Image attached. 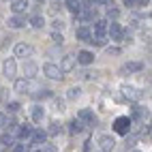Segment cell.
<instances>
[{"instance_id": "obj_6", "label": "cell", "mask_w": 152, "mask_h": 152, "mask_svg": "<svg viewBox=\"0 0 152 152\" xmlns=\"http://www.w3.org/2000/svg\"><path fill=\"white\" fill-rule=\"evenodd\" d=\"M107 34L111 37V41H122V37H124V32H122V28H120V24H116V22H111V24H109Z\"/></svg>"}, {"instance_id": "obj_38", "label": "cell", "mask_w": 152, "mask_h": 152, "mask_svg": "<svg viewBox=\"0 0 152 152\" xmlns=\"http://www.w3.org/2000/svg\"><path fill=\"white\" fill-rule=\"evenodd\" d=\"M122 2H124L126 7H133V9H137V0H122Z\"/></svg>"}, {"instance_id": "obj_5", "label": "cell", "mask_w": 152, "mask_h": 152, "mask_svg": "<svg viewBox=\"0 0 152 152\" xmlns=\"http://www.w3.org/2000/svg\"><path fill=\"white\" fill-rule=\"evenodd\" d=\"M32 54H34V47L30 43H17L15 45V56L17 58H30Z\"/></svg>"}, {"instance_id": "obj_14", "label": "cell", "mask_w": 152, "mask_h": 152, "mask_svg": "<svg viewBox=\"0 0 152 152\" xmlns=\"http://www.w3.org/2000/svg\"><path fill=\"white\" fill-rule=\"evenodd\" d=\"M107 28H109V24L105 22V19H96V22H94V34L96 37H105Z\"/></svg>"}, {"instance_id": "obj_1", "label": "cell", "mask_w": 152, "mask_h": 152, "mask_svg": "<svg viewBox=\"0 0 152 152\" xmlns=\"http://www.w3.org/2000/svg\"><path fill=\"white\" fill-rule=\"evenodd\" d=\"M114 131L118 135H126L129 131H131V118L129 116H118L114 120Z\"/></svg>"}, {"instance_id": "obj_18", "label": "cell", "mask_w": 152, "mask_h": 152, "mask_svg": "<svg viewBox=\"0 0 152 152\" xmlns=\"http://www.w3.org/2000/svg\"><path fill=\"white\" fill-rule=\"evenodd\" d=\"M26 26V17L24 15H13L9 19V28H24Z\"/></svg>"}, {"instance_id": "obj_8", "label": "cell", "mask_w": 152, "mask_h": 152, "mask_svg": "<svg viewBox=\"0 0 152 152\" xmlns=\"http://www.w3.org/2000/svg\"><path fill=\"white\" fill-rule=\"evenodd\" d=\"M77 118L82 120V122H88V124H94L96 122V116L92 114V109H88V107L86 109H79L77 111Z\"/></svg>"}, {"instance_id": "obj_31", "label": "cell", "mask_w": 152, "mask_h": 152, "mask_svg": "<svg viewBox=\"0 0 152 152\" xmlns=\"http://www.w3.org/2000/svg\"><path fill=\"white\" fill-rule=\"evenodd\" d=\"M13 152H28V146L26 144H15L13 146Z\"/></svg>"}, {"instance_id": "obj_20", "label": "cell", "mask_w": 152, "mask_h": 152, "mask_svg": "<svg viewBox=\"0 0 152 152\" xmlns=\"http://www.w3.org/2000/svg\"><path fill=\"white\" fill-rule=\"evenodd\" d=\"M79 96H82V88H79V86L69 88V92H66V99H69V101H77Z\"/></svg>"}, {"instance_id": "obj_39", "label": "cell", "mask_w": 152, "mask_h": 152, "mask_svg": "<svg viewBox=\"0 0 152 152\" xmlns=\"http://www.w3.org/2000/svg\"><path fill=\"white\" fill-rule=\"evenodd\" d=\"M0 101H7V90L0 88Z\"/></svg>"}, {"instance_id": "obj_35", "label": "cell", "mask_w": 152, "mask_h": 152, "mask_svg": "<svg viewBox=\"0 0 152 152\" xmlns=\"http://www.w3.org/2000/svg\"><path fill=\"white\" fill-rule=\"evenodd\" d=\"M107 54L109 56H118L120 54V47H107Z\"/></svg>"}, {"instance_id": "obj_24", "label": "cell", "mask_w": 152, "mask_h": 152, "mask_svg": "<svg viewBox=\"0 0 152 152\" xmlns=\"http://www.w3.org/2000/svg\"><path fill=\"white\" fill-rule=\"evenodd\" d=\"M30 24H32L34 28H43L45 26V19L41 15H32V17H30Z\"/></svg>"}, {"instance_id": "obj_30", "label": "cell", "mask_w": 152, "mask_h": 152, "mask_svg": "<svg viewBox=\"0 0 152 152\" xmlns=\"http://www.w3.org/2000/svg\"><path fill=\"white\" fill-rule=\"evenodd\" d=\"M60 131H62V126H60L58 122H54V124H52V129H49V131H47V133H49V135H58V133H60Z\"/></svg>"}, {"instance_id": "obj_41", "label": "cell", "mask_w": 152, "mask_h": 152, "mask_svg": "<svg viewBox=\"0 0 152 152\" xmlns=\"http://www.w3.org/2000/svg\"><path fill=\"white\" fill-rule=\"evenodd\" d=\"M37 152H39V150H37Z\"/></svg>"}, {"instance_id": "obj_40", "label": "cell", "mask_w": 152, "mask_h": 152, "mask_svg": "<svg viewBox=\"0 0 152 152\" xmlns=\"http://www.w3.org/2000/svg\"><path fill=\"white\" fill-rule=\"evenodd\" d=\"M133 152H141V150H133Z\"/></svg>"}, {"instance_id": "obj_32", "label": "cell", "mask_w": 152, "mask_h": 152, "mask_svg": "<svg viewBox=\"0 0 152 152\" xmlns=\"http://www.w3.org/2000/svg\"><path fill=\"white\" fill-rule=\"evenodd\" d=\"M107 17H114V19L118 17V9H114V4H111V7L107 9Z\"/></svg>"}, {"instance_id": "obj_15", "label": "cell", "mask_w": 152, "mask_h": 152, "mask_svg": "<svg viewBox=\"0 0 152 152\" xmlns=\"http://www.w3.org/2000/svg\"><path fill=\"white\" fill-rule=\"evenodd\" d=\"M11 9H13L15 15H22L26 9H28V0H13V2H11Z\"/></svg>"}, {"instance_id": "obj_27", "label": "cell", "mask_w": 152, "mask_h": 152, "mask_svg": "<svg viewBox=\"0 0 152 152\" xmlns=\"http://www.w3.org/2000/svg\"><path fill=\"white\" fill-rule=\"evenodd\" d=\"M19 107H22V105H19L17 101H11V103H7V109L11 111V114H15V111H19Z\"/></svg>"}, {"instance_id": "obj_13", "label": "cell", "mask_w": 152, "mask_h": 152, "mask_svg": "<svg viewBox=\"0 0 152 152\" xmlns=\"http://www.w3.org/2000/svg\"><path fill=\"white\" fill-rule=\"evenodd\" d=\"M13 90L15 92H19V94H26L28 90H30V84H28V79L24 77V79H15V84H13Z\"/></svg>"}, {"instance_id": "obj_29", "label": "cell", "mask_w": 152, "mask_h": 152, "mask_svg": "<svg viewBox=\"0 0 152 152\" xmlns=\"http://www.w3.org/2000/svg\"><path fill=\"white\" fill-rule=\"evenodd\" d=\"M54 94H52V90H39V94H37V99H52Z\"/></svg>"}, {"instance_id": "obj_25", "label": "cell", "mask_w": 152, "mask_h": 152, "mask_svg": "<svg viewBox=\"0 0 152 152\" xmlns=\"http://www.w3.org/2000/svg\"><path fill=\"white\" fill-rule=\"evenodd\" d=\"M7 131H9V135H13V133H17V131H19V124L15 122V120H9V122H7V126H4Z\"/></svg>"}, {"instance_id": "obj_10", "label": "cell", "mask_w": 152, "mask_h": 152, "mask_svg": "<svg viewBox=\"0 0 152 152\" xmlns=\"http://www.w3.org/2000/svg\"><path fill=\"white\" fill-rule=\"evenodd\" d=\"M75 39L77 41H84V43H88L90 39H92V32L86 28V26H79L77 30H75Z\"/></svg>"}, {"instance_id": "obj_2", "label": "cell", "mask_w": 152, "mask_h": 152, "mask_svg": "<svg viewBox=\"0 0 152 152\" xmlns=\"http://www.w3.org/2000/svg\"><path fill=\"white\" fill-rule=\"evenodd\" d=\"M2 75L9 77V79H15V75H17V62H15V58H7L2 62Z\"/></svg>"}, {"instance_id": "obj_34", "label": "cell", "mask_w": 152, "mask_h": 152, "mask_svg": "<svg viewBox=\"0 0 152 152\" xmlns=\"http://www.w3.org/2000/svg\"><path fill=\"white\" fill-rule=\"evenodd\" d=\"M7 122H9L7 114H0V129H4V126H7Z\"/></svg>"}, {"instance_id": "obj_26", "label": "cell", "mask_w": 152, "mask_h": 152, "mask_svg": "<svg viewBox=\"0 0 152 152\" xmlns=\"http://www.w3.org/2000/svg\"><path fill=\"white\" fill-rule=\"evenodd\" d=\"M52 41H54L56 45H62V43H64V37H62V34H60L58 30H56V32H52Z\"/></svg>"}, {"instance_id": "obj_21", "label": "cell", "mask_w": 152, "mask_h": 152, "mask_svg": "<svg viewBox=\"0 0 152 152\" xmlns=\"http://www.w3.org/2000/svg\"><path fill=\"white\" fill-rule=\"evenodd\" d=\"M122 92L126 99H139V90H135L133 86H122Z\"/></svg>"}, {"instance_id": "obj_28", "label": "cell", "mask_w": 152, "mask_h": 152, "mask_svg": "<svg viewBox=\"0 0 152 152\" xmlns=\"http://www.w3.org/2000/svg\"><path fill=\"white\" fill-rule=\"evenodd\" d=\"M39 152H56V146H54V144H41Z\"/></svg>"}, {"instance_id": "obj_23", "label": "cell", "mask_w": 152, "mask_h": 152, "mask_svg": "<svg viewBox=\"0 0 152 152\" xmlns=\"http://www.w3.org/2000/svg\"><path fill=\"white\" fill-rule=\"evenodd\" d=\"M88 45H94V47H103V45H105V37H96V34H92V39L88 41Z\"/></svg>"}, {"instance_id": "obj_3", "label": "cell", "mask_w": 152, "mask_h": 152, "mask_svg": "<svg viewBox=\"0 0 152 152\" xmlns=\"http://www.w3.org/2000/svg\"><path fill=\"white\" fill-rule=\"evenodd\" d=\"M43 75H47L49 79H60L62 77V71H60V66L54 64V62H45L43 64Z\"/></svg>"}, {"instance_id": "obj_36", "label": "cell", "mask_w": 152, "mask_h": 152, "mask_svg": "<svg viewBox=\"0 0 152 152\" xmlns=\"http://www.w3.org/2000/svg\"><path fill=\"white\" fill-rule=\"evenodd\" d=\"M54 28L56 30H62L64 28V22H62V19H54Z\"/></svg>"}, {"instance_id": "obj_33", "label": "cell", "mask_w": 152, "mask_h": 152, "mask_svg": "<svg viewBox=\"0 0 152 152\" xmlns=\"http://www.w3.org/2000/svg\"><path fill=\"white\" fill-rule=\"evenodd\" d=\"M2 144H4V146H15V144H13V137H11V135H2Z\"/></svg>"}, {"instance_id": "obj_19", "label": "cell", "mask_w": 152, "mask_h": 152, "mask_svg": "<svg viewBox=\"0 0 152 152\" xmlns=\"http://www.w3.org/2000/svg\"><path fill=\"white\" fill-rule=\"evenodd\" d=\"M69 131H71V133H82V131H84V122L79 118L71 120V122H69Z\"/></svg>"}, {"instance_id": "obj_16", "label": "cell", "mask_w": 152, "mask_h": 152, "mask_svg": "<svg viewBox=\"0 0 152 152\" xmlns=\"http://www.w3.org/2000/svg\"><path fill=\"white\" fill-rule=\"evenodd\" d=\"M32 144H45V139H47V131H43V129H37V131H32Z\"/></svg>"}, {"instance_id": "obj_9", "label": "cell", "mask_w": 152, "mask_h": 152, "mask_svg": "<svg viewBox=\"0 0 152 152\" xmlns=\"http://www.w3.org/2000/svg\"><path fill=\"white\" fill-rule=\"evenodd\" d=\"M37 73H39L37 62H32V60H26V62H24V75H26V79L37 77Z\"/></svg>"}, {"instance_id": "obj_17", "label": "cell", "mask_w": 152, "mask_h": 152, "mask_svg": "<svg viewBox=\"0 0 152 152\" xmlns=\"http://www.w3.org/2000/svg\"><path fill=\"white\" fill-rule=\"evenodd\" d=\"M144 69V64L141 62H126L122 69H120V73H137V71Z\"/></svg>"}, {"instance_id": "obj_12", "label": "cell", "mask_w": 152, "mask_h": 152, "mask_svg": "<svg viewBox=\"0 0 152 152\" xmlns=\"http://www.w3.org/2000/svg\"><path fill=\"white\" fill-rule=\"evenodd\" d=\"M30 118H32V122H43L45 118V109L41 105H34L32 109H30Z\"/></svg>"}, {"instance_id": "obj_4", "label": "cell", "mask_w": 152, "mask_h": 152, "mask_svg": "<svg viewBox=\"0 0 152 152\" xmlns=\"http://www.w3.org/2000/svg\"><path fill=\"white\" fill-rule=\"evenodd\" d=\"M75 62H77V56H73V54L62 56V60H60V71H62V73H71V71L75 69Z\"/></svg>"}, {"instance_id": "obj_37", "label": "cell", "mask_w": 152, "mask_h": 152, "mask_svg": "<svg viewBox=\"0 0 152 152\" xmlns=\"http://www.w3.org/2000/svg\"><path fill=\"white\" fill-rule=\"evenodd\" d=\"M56 111H60V114L64 111V103H62V101H56Z\"/></svg>"}, {"instance_id": "obj_11", "label": "cell", "mask_w": 152, "mask_h": 152, "mask_svg": "<svg viewBox=\"0 0 152 152\" xmlns=\"http://www.w3.org/2000/svg\"><path fill=\"white\" fill-rule=\"evenodd\" d=\"M77 62L79 64H92L94 62V54L88 52V49H82V52L77 54Z\"/></svg>"}, {"instance_id": "obj_7", "label": "cell", "mask_w": 152, "mask_h": 152, "mask_svg": "<svg viewBox=\"0 0 152 152\" xmlns=\"http://www.w3.org/2000/svg\"><path fill=\"white\" fill-rule=\"evenodd\" d=\"M99 144H101V150H103V152H109V150H114L116 139L111 137V135H101L99 137Z\"/></svg>"}, {"instance_id": "obj_22", "label": "cell", "mask_w": 152, "mask_h": 152, "mask_svg": "<svg viewBox=\"0 0 152 152\" xmlns=\"http://www.w3.org/2000/svg\"><path fill=\"white\" fill-rule=\"evenodd\" d=\"M17 135L22 137V139H28V137H32V126H30V124H24V126H19Z\"/></svg>"}]
</instances>
